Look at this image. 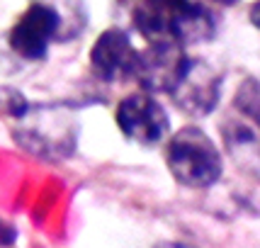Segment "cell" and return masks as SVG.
Wrapping results in <instances>:
<instances>
[{"mask_svg":"<svg viewBox=\"0 0 260 248\" xmlns=\"http://www.w3.org/2000/svg\"><path fill=\"white\" fill-rule=\"evenodd\" d=\"M139 51L129 42L126 32L110 27L95 39L90 49V68L92 73L105 83H119V80L134 78Z\"/></svg>","mask_w":260,"mask_h":248,"instance_id":"cell-7","label":"cell"},{"mask_svg":"<svg viewBox=\"0 0 260 248\" xmlns=\"http://www.w3.org/2000/svg\"><path fill=\"white\" fill-rule=\"evenodd\" d=\"M212 3H219V5H236L238 0H212Z\"/></svg>","mask_w":260,"mask_h":248,"instance_id":"cell-12","label":"cell"},{"mask_svg":"<svg viewBox=\"0 0 260 248\" xmlns=\"http://www.w3.org/2000/svg\"><path fill=\"white\" fill-rule=\"evenodd\" d=\"M185 0H136L132 20L146 42L173 39V24Z\"/></svg>","mask_w":260,"mask_h":248,"instance_id":"cell-8","label":"cell"},{"mask_svg":"<svg viewBox=\"0 0 260 248\" xmlns=\"http://www.w3.org/2000/svg\"><path fill=\"white\" fill-rule=\"evenodd\" d=\"M10 241H15V231L8 224L0 222V243H10Z\"/></svg>","mask_w":260,"mask_h":248,"instance_id":"cell-11","label":"cell"},{"mask_svg":"<svg viewBox=\"0 0 260 248\" xmlns=\"http://www.w3.org/2000/svg\"><path fill=\"white\" fill-rule=\"evenodd\" d=\"M216 17L200 0H185L173 24V39L180 44H204L214 39Z\"/></svg>","mask_w":260,"mask_h":248,"instance_id":"cell-9","label":"cell"},{"mask_svg":"<svg viewBox=\"0 0 260 248\" xmlns=\"http://www.w3.org/2000/svg\"><path fill=\"white\" fill-rule=\"evenodd\" d=\"M61 34V12L44 0L32 3L10 29V49L22 58L39 61L46 56L49 44Z\"/></svg>","mask_w":260,"mask_h":248,"instance_id":"cell-5","label":"cell"},{"mask_svg":"<svg viewBox=\"0 0 260 248\" xmlns=\"http://www.w3.org/2000/svg\"><path fill=\"white\" fill-rule=\"evenodd\" d=\"M187 58L190 56L185 54V44L175 39L148 42L146 49L139 51L134 80H139L141 90L151 92V95L170 92L180 80L182 71L187 66Z\"/></svg>","mask_w":260,"mask_h":248,"instance_id":"cell-4","label":"cell"},{"mask_svg":"<svg viewBox=\"0 0 260 248\" xmlns=\"http://www.w3.org/2000/svg\"><path fill=\"white\" fill-rule=\"evenodd\" d=\"M226 153L238 168L260 178V83L246 80L219 124Z\"/></svg>","mask_w":260,"mask_h":248,"instance_id":"cell-1","label":"cell"},{"mask_svg":"<svg viewBox=\"0 0 260 248\" xmlns=\"http://www.w3.org/2000/svg\"><path fill=\"white\" fill-rule=\"evenodd\" d=\"M166 163L170 175L192 190L212 188L224 170L216 144L200 127H182L170 136L166 144Z\"/></svg>","mask_w":260,"mask_h":248,"instance_id":"cell-2","label":"cell"},{"mask_svg":"<svg viewBox=\"0 0 260 248\" xmlns=\"http://www.w3.org/2000/svg\"><path fill=\"white\" fill-rule=\"evenodd\" d=\"M114 119H117L119 132L129 141L141 144V146H158L160 141H166L170 132L168 112L146 90L134 92L119 102Z\"/></svg>","mask_w":260,"mask_h":248,"instance_id":"cell-3","label":"cell"},{"mask_svg":"<svg viewBox=\"0 0 260 248\" xmlns=\"http://www.w3.org/2000/svg\"><path fill=\"white\" fill-rule=\"evenodd\" d=\"M248 17H250V24H253V27H258V29H260V0H255V3L250 5Z\"/></svg>","mask_w":260,"mask_h":248,"instance_id":"cell-10","label":"cell"},{"mask_svg":"<svg viewBox=\"0 0 260 248\" xmlns=\"http://www.w3.org/2000/svg\"><path fill=\"white\" fill-rule=\"evenodd\" d=\"M168 95L185 114L207 117L214 112L221 98V73L204 58H187L180 80Z\"/></svg>","mask_w":260,"mask_h":248,"instance_id":"cell-6","label":"cell"}]
</instances>
